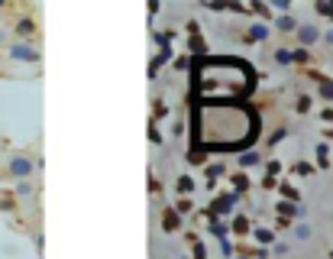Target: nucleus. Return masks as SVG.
<instances>
[{
	"label": "nucleus",
	"mask_w": 333,
	"mask_h": 259,
	"mask_svg": "<svg viewBox=\"0 0 333 259\" xmlns=\"http://www.w3.org/2000/svg\"><path fill=\"white\" fill-rule=\"evenodd\" d=\"M10 58H13V62H39V52L29 46V42H16V46L10 49Z\"/></svg>",
	"instance_id": "nucleus-4"
},
{
	"label": "nucleus",
	"mask_w": 333,
	"mask_h": 259,
	"mask_svg": "<svg viewBox=\"0 0 333 259\" xmlns=\"http://www.w3.org/2000/svg\"><path fill=\"white\" fill-rule=\"evenodd\" d=\"M230 181H233V191H236V195H243V191L249 188V175L246 172H233Z\"/></svg>",
	"instance_id": "nucleus-12"
},
{
	"label": "nucleus",
	"mask_w": 333,
	"mask_h": 259,
	"mask_svg": "<svg viewBox=\"0 0 333 259\" xmlns=\"http://www.w3.org/2000/svg\"><path fill=\"white\" fill-rule=\"evenodd\" d=\"M295 172H298V175H310V172H314V169H310L307 162H298V165H295Z\"/></svg>",
	"instance_id": "nucleus-32"
},
{
	"label": "nucleus",
	"mask_w": 333,
	"mask_h": 259,
	"mask_svg": "<svg viewBox=\"0 0 333 259\" xmlns=\"http://www.w3.org/2000/svg\"><path fill=\"white\" fill-rule=\"evenodd\" d=\"M168 117V104L165 101H152V120H165Z\"/></svg>",
	"instance_id": "nucleus-17"
},
{
	"label": "nucleus",
	"mask_w": 333,
	"mask_h": 259,
	"mask_svg": "<svg viewBox=\"0 0 333 259\" xmlns=\"http://www.w3.org/2000/svg\"><path fill=\"white\" fill-rule=\"evenodd\" d=\"M310 55H307V49H295V62H307Z\"/></svg>",
	"instance_id": "nucleus-33"
},
{
	"label": "nucleus",
	"mask_w": 333,
	"mask_h": 259,
	"mask_svg": "<svg viewBox=\"0 0 333 259\" xmlns=\"http://www.w3.org/2000/svg\"><path fill=\"white\" fill-rule=\"evenodd\" d=\"M285 136H288V130H285V126H278V130H275V133L269 136V146H278V143L285 140Z\"/></svg>",
	"instance_id": "nucleus-23"
},
{
	"label": "nucleus",
	"mask_w": 333,
	"mask_h": 259,
	"mask_svg": "<svg viewBox=\"0 0 333 259\" xmlns=\"http://www.w3.org/2000/svg\"><path fill=\"white\" fill-rule=\"evenodd\" d=\"M327 156H330V149H327V146H317V165H320V169L330 165V159H327Z\"/></svg>",
	"instance_id": "nucleus-22"
},
{
	"label": "nucleus",
	"mask_w": 333,
	"mask_h": 259,
	"mask_svg": "<svg viewBox=\"0 0 333 259\" xmlns=\"http://www.w3.org/2000/svg\"><path fill=\"white\" fill-rule=\"evenodd\" d=\"M275 26H278L281 32H295L298 29V20L291 13H285V16H278V20H275Z\"/></svg>",
	"instance_id": "nucleus-13"
},
{
	"label": "nucleus",
	"mask_w": 333,
	"mask_h": 259,
	"mask_svg": "<svg viewBox=\"0 0 333 259\" xmlns=\"http://www.w3.org/2000/svg\"><path fill=\"white\" fill-rule=\"evenodd\" d=\"M175 191H178L181 198H188L194 191V178L191 175H178V181H175Z\"/></svg>",
	"instance_id": "nucleus-10"
},
{
	"label": "nucleus",
	"mask_w": 333,
	"mask_h": 259,
	"mask_svg": "<svg viewBox=\"0 0 333 259\" xmlns=\"http://www.w3.org/2000/svg\"><path fill=\"white\" fill-rule=\"evenodd\" d=\"M259 136V114L249 104H204L191 110V159L204 162V152L249 149Z\"/></svg>",
	"instance_id": "nucleus-1"
},
{
	"label": "nucleus",
	"mask_w": 333,
	"mask_h": 259,
	"mask_svg": "<svg viewBox=\"0 0 333 259\" xmlns=\"http://www.w3.org/2000/svg\"><path fill=\"white\" fill-rule=\"evenodd\" d=\"M194 259H207V246L204 243H194Z\"/></svg>",
	"instance_id": "nucleus-30"
},
{
	"label": "nucleus",
	"mask_w": 333,
	"mask_h": 259,
	"mask_svg": "<svg viewBox=\"0 0 333 259\" xmlns=\"http://www.w3.org/2000/svg\"><path fill=\"white\" fill-rule=\"evenodd\" d=\"M295 110H298V114H307V110H310V97L301 94V97H298V104H295Z\"/></svg>",
	"instance_id": "nucleus-26"
},
{
	"label": "nucleus",
	"mask_w": 333,
	"mask_h": 259,
	"mask_svg": "<svg viewBox=\"0 0 333 259\" xmlns=\"http://www.w3.org/2000/svg\"><path fill=\"white\" fill-rule=\"evenodd\" d=\"M252 236H256L262 246H269V243H275V233L272 230H265V227H259V230H252Z\"/></svg>",
	"instance_id": "nucleus-16"
},
{
	"label": "nucleus",
	"mask_w": 333,
	"mask_h": 259,
	"mask_svg": "<svg viewBox=\"0 0 333 259\" xmlns=\"http://www.w3.org/2000/svg\"><path fill=\"white\" fill-rule=\"evenodd\" d=\"M149 143H162V133L155 130V120H149Z\"/></svg>",
	"instance_id": "nucleus-29"
},
{
	"label": "nucleus",
	"mask_w": 333,
	"mask_h": 259,
	"mask_svg": "<svg viewBox=\"0 0 333 259\" xmlns=\"http://www.w3.org/2000/svg\"><path fill=\"white\" fill-rule=\"evenodd\" d=\"M275 10H281V16L291 10V0H275Z\"/></svg>",
	"instance_id": "nucleus-31"
},
{
	"label": "nucleus",
	"mask_w": 333,
	"mask_h": 259,
	"mask_svg": "<svg viewBox=\"0 0 333 259\" xmlns=\"http://www.w3.org/2000/svg\"><path fill=\"white\" fill-rule=\"evenodd\" d=\"M191 81H194L191 85L194 107H204V104L243 101L256 87V71L243 58H207V55H201L194 62Z\"/></svg>",
	"instance_id": "nucleus-2"
},
{
	"label": "nucleus",
	"mask_w": 333,
	"mask_h": 259,
	"mask_svg": "<svg viewBox=\"0 0 333 259\" xmlns=\"http://www.w3.org/2000/svg\"><path fill=\"white\" fill-rule=\"evenodd\" d=\"M175 211H178V214H191V211H194V201H191V198H178Z\"/></svg>",
	"instance_id": "nucleus-21"
},
{
	"label": "nucleus",
	"mask_w": 333,
	"mask_h": 259,
	"mask_svg": "<svg viewBox=\"0 0 333 259\" xmlns=\"http://www.w3.org/2000/svg\"><path fill=\"white\" fill-rule=\"evenodd\" d=\"M32 32H36V23H32V20H20V23H16V36H20V39H26Z\"/></svg>",
	"instance_id": "nucleus-15"
},
{
	"label": "nucleus",
	"mask_w": 333,
	"mask_h": 259,
	"mask_svg": "<svg viewBox=\"0 0 333 259\" xmlns=\"http://www.w3.org/2000/svg\"><path fill=\"white\" fill-rule=\"evenodd\" d=\"M259 162H262V156H259V152H252V149H246V152L240 156V165H243V169H252V165H259Z\"/></svg>",
	"instance_id": "nucleus-14"
},
{
	"label": "nucleus",
	"mask_w": 333,
	"mask_h": 259,
	"mask_svg": "<svg viewBox=\"0 0 333 259\" xmlns=\"http://www.w3.org/2000/svg\"><path fill=\"white\" fill-rule=\"evenodd\" d=\"M175 68H178V71H188V68H194V62L188 58V55H178V58H175Z\"/></svg>",
	"instance_id": "nucleus-24"
},
{
	"label": "nucleus",
	"mask_w": 333,
	"mask_h": 259,
	"mask_svg": "<svg viewBox=\"0 0 333 259\" xmlns=\"http://www.w3.org/2000/svg\"><path fill=\"white\" fill-rule=\"evenodd\" d=\"M327 136H333V130H327Z\"/></svg>",
	"instance_id": "nucleus-38"
},
{
	"label": "nucleus",
	"mask_w": 333,
	"mask_h": 259,
	"mask_svg": "<svg viewBox=\"0 0 333 259\" xmlns=\"http://www.w3.org/2000/svg\"><path fill=\"white\" fill-rule=\"evenodd\" d=\"M310 78H317V85H320V97H324V101H333V81H330V78H324V75H317V71H314Z\"/></svg>",
	"instance_id": "nucleus-9"
},
{
	"label": "nucleus",
	"mask_w": 333,
	"mask_h": 259,
	"mask_svg": "<svg viewBox=\"0 0 333 259\" xmlns=\"http://www.w3.org/2000/svg\"><path fill=\"white\" fill-rule=\"evenodd\" d=\"M275 211L281 217H304V207H298L295 201H281V204H275Z\"/></svg>",
	"instance_id": "nucleus-8"
},
{
	"label": "nucleus",
	"mask_w": 333,
	"mask_h": 259,
	"mask_svg": "<svg viewBox=\"0 0 333 259\" xmlns=\"http://www.w3.org/2000/svg\"><path fill=\"white\" fill-rule=\"evenodd\" d=\"M226 233H230V230H226L223 224H220V220H210V236H217L220 243H223V240H226Z\"/></svg>",
	"instance_id": "nucleus-19"
},
{
	"label": "nucleus",
	"mask_w": 333,
	"mask_h": 259,
	"mask_svg": "<svg viewBox=\"0 0 333 259\" xmlns=\"http://www.w3.org/2000/svg\"><path fill=\"white\" fill-rule=\"evenodd\" d=\"M188 32H191L194 39H197V32H201V26H197V23H194V20H191V23H188Z\"/></svg>",
	"instance_id": "nucleus-36"
},
{
	"label": "nucleus",
	"mask_w": 333,
	"mask_h": 259,
	"mask_svg": "<svg viewBox=\"0 0 333 259\" xmlns=\"http://www.w3.org/2000/svg\"><path fill=\"white\" fill-rule=\"evenodd\" d=\"M226 169H223V162H214V165H204V175H207V185L210 188H214V181L220 178V175H223Z\"/></svg>",
	"instance_id": "nucleus-11"
},
{
	"label": "nucleus",
	"mask_w": 333,
	"mask_h": 259,
	"mask_svg": "<svg viewBox=\"0 0 333 259\" xmlns=\"http://www.w3.org/2000/svg\"><path fill=\"white\" fill-rule=\"evenodd\" d=\"M281 195H285V201H295V204H298V188H291V185H281Z\"/></svg>",
	"instance_id": "nucleus-25"
},
{
	"label": "nucleus",
	"mask_w": 333,
	"mask_h": 259,
	"mask_svg": "<svg viewBox=\"0 0 333 259\" xmlns=\"http://www.w3.org/2000/svg\"><path fill=\"white\" fill-rule=\"evenodd\" d=\"M0 211H16V201L10 195H3V198H0Z\"/></svg>",
	"instance_id": "nucleus-28"
},
{
	"label": "nucleus",
	"mask_w": 333,
	"mask_h": 259,
	"mask_svg": "<svg viewBox=\"0 0 333 259\" xmlns=\"http://www.w3.org/2000/svg\"><path fill=\"white\" fill-rule=\"evenodd\" d=\"M32 159L29 156H10V162H7V175L10 178H29L32 175Z\"/></svg>",
	"instance_id": "nucleus-3"
},
{
	"label": "nucleus",
	"mask_w": 333,
	"mask_h": 259,
	"mask_svg": "<svg viewBox=\"0 0 333 259\" xmlns=\"http://www.w3.org/2000/svg\"><path fill=\"white\" fill-rule=\"evenodd\" d=\"M32 195V185L29 181H20V185H16V198H29Z\"/></svg>",
	"instance_id": "nucleus-27"
},
{
	"label": "nucleus",
	"mask_w": 333,
	"mask_h": 259,
	"mask_svg": "<svg viewBox=\"0 0 333 259\" xmlns=\"http://www.w3.org/2000/svg\"><path fill=\"white\" fill-rule=\"evenodd\" d=\"M275 185H278V181H275V175H265V178H262V188H275Z\"/></svg>",
	"instance_id": "nucleus-34"
},
{
	"label": "nucleus",
	"mask_w": 333,
	"mask_h": 259,
	"mask_svg": "<svg viewBox=\"0 0 333 259\" xmlns=\"http://www.w3.org/2000/svg\"><path fill=\"white\" fill-rule=\"evenodd\" d=\"M295 236H301V240H307V236H310V227H304V224H301V227L295 230Z\"/></svg>",
	"instance_id": "nucleus-35"
},
{
	"label": "nucleus",
	"mask_w": 333,
	"mask_h": 259,
	"mask_svg": "<svg viewBox=\"0 0 333 259\" xmlns=\"http://www.w3.org/2000/svg\"><path fill=\"white\" fill-rule=\"evenodd\" d=\"M327 42H330V46H333V29H330V32H327Z\"/></svg>",
	"instance_id": "nucleus-37"
},
{
	"label": "nucleus",
	"mask_w": 333,
	"mask_h": 259,
	"mask_svg": "<svg viewBox=\"0 0 333 259\" xmlns=\"http://www.w3.org/2000/svg\"><path fill=\"white\" fill-rule=\"evenodd\" d=\"M269 26H265V23H252V26H249V29H246V36H243V39H246V42H265V39H269Z\"/></svg>",
	"instance_id": "nucleus-6"
},
{
	"label": "nucleus",
	"mask_w": 333,
	"mask_h": 259,
	"mask_svg": "<svg viewBox=\"0 0 333 259\" xmlns=\"http://www.w3.org/2000/svg\"><path fill=\"white\" fill-rule=\"evenodd\" d=\"M178 227H181L178 211H175V207H171V211H165V214H162V230H165V233H175Z\"/></svg>",
	"instance_id": "nucleus-7"
},
{
	"label": "nucleus",
	"mask_w": 333,
	"mask_h": 259,
	"mask_svg": "<svg viewBox=\"0 0 333 259\" xmlns=\"http://www.w3.org/2000/svg\"><path fill=\"white\" fill-rule=\"evenodd\" d=\"M233 233H236V236H246L249 233V220L246 217H236V220H233Z\"/></svg>",
	"instance_id": "nucleus-20"
},
{
	"label": "nucleus",
	"mask_w": 333,
	"mask_h": 259,
	"mask_svg": "<svg viewBox=\"0 0 333 259\" xmlns=\"http://www.w3.org/2000/svg\"><path fill=\"white\" fill-rule=\"evenodd\" d=\"M275 62L278 65H291L295 62V52H291V49H275Z\"/></svg>",
	"instance_id": "nucleus-18"
},
{
	"label": "nucleus",
	"mask_w": 333,
	"mask_h": 259,
	"mask_svg": "<svg viewBox=\"0 0 333 259\" xmlns=\"http://www.w3.org/2000/svg\"><path fill=\"white\" fill-rule=\"evenodd\" d=\"M298 39H301V49L304 46H314V42L320 39V29H317V26H310V23H304V26H298Z\"/></svg>",
	"instance_id": "nucleus-5"
}]
</instances>
